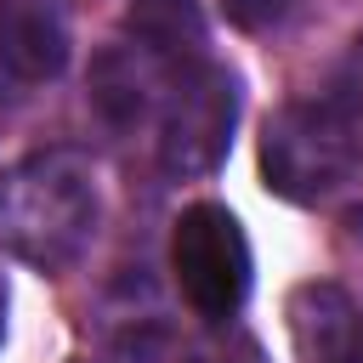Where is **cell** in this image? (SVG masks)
Returning a JSON list of instances; mask_svg holds the SVG:
<instances>
[{"mask_svg": "<svg viewBox=\"0 0 363 363\" xmlns=\"http://www.w3.org/2000/svg\"><path fill=\"white\" fill-rule=\"evenodd\" d=\"M357 363H363V357H357Z\"/></svg>", "mask_w": 363, "mask_h": 363, "instance_id": "cell-12", "label": "cell"}, {"mask_svg": "<svg viewBox=\"0 0 363 363\" xmlns=\"http://www.w3.org/2000/svg\"><path fill=\"white\" fill-rule=\"evenodd\" d=\"M221 11H227V23L233 28H272V23H284L289 11H295V0H221Z\"/></svg>", "mask_w": 363, "mask_h": 363, "instance_id": "cell-8", "label": "cell"}, {"mask_svg": "<svg viewBox=\"0 0 363 363\" xmlns=\"http://www.w3.org/2000/svg\"><path fill=\"white\" fill-rule=\"evenodd\" d=\"M17 91H23V85H17V74H11V68H6V57H0V102H11Z\"/></svg>", "mask_w": 363, "mask_h": 363, "instance_id": "cell-10", "label": "cell"}, {"mask_svg": "<svg viewBox=\"0 0 363 363\" xmlns=\"http://www.w3.org/2000/svg\"><path fill=\"white\" fill-rule=\"evenodd\" d=\"M193 363H267V357H261V346H255L250 335H227V346H210V352H199Z\"/></svg>", "mask_w": 363, "mask_h": 363, "instance_id": "cell-9", "label": "cell"}, {"mask_svg": "<svg viewBox=\"0 0 363 363\" xmlns=\"http://www.w3.org/2000/svg\"><path fill=\"white\" fill-rule=\"evenodd\" d=\"M170 272L204 323H227L250 295V238L227 204H187L170 233Z\"/></svg>", "mask_w": 363, "mask_h": 363, "instance_id": "cell-3", "label": "cell"}, {"mask_svg": "<svg viewBox=\"0 0 363 363\" xmlns=\"http://www.w3.org/2000/svg\"><path fill=\"white\" fill-rule=\"evenodd\" d=\"M96 233V176L79 153L51 147L0 176V238L17 261L62 272Z\"/></svg>", "mask_w": 363, "mask_h": 363, "instance_id": "cell-1", "label": "cell"}, {"mask_svg": "<svg viewBox=\"0 0 363 363\" xmlns=\"http://www.w3.org/2000/svg\"><path fill=\"white\" fill-rule=\"evenodd\" d=\"M352 170V130L335 102H284L261 125V176L289 204L329 199Z\"/></svg>", "mask_w": 363, "mask_h": 363, "instance_id": "cell-2", "label": "cell"}, {"mask_svg": "<svg viewBox=\"0 0 363 363\" xmlns=\"http://www.w3.org/2000/svg\"><path fill=\"white\" fill-rule=\"evenodd\" d=\"M0 323H6V284H0Z\"/></svg>", "mask_w": 363, "mask_h": 363, "instance_id": "cell-11", "label": "cell"}, {"mask_svg": "<svg viewBox=\"0 0 363 363\" xmlns=\"http://www.w3.org/2000/svg\"><path fill=\"white\" fill-rule=\"evenodd\" d=\"M0 57L17 85L57 79L68 62V17L57 0H0Z\"/></svg>", "mask_w": 363, "mask_h": 363, "instance_id": "cell-6", "label": "cell"}, {"mask_svg": "<svg viewBox=\"0 0 363 363\" xmlns=\"http://www.w3.org/2000/svg\"><path fill=\"white\" fill-rule=\"evenodd\" d=\"M289 335L306 363H357L363 357V318L340 284H301L289 295Z\"/></svg>", "mask_w": 363, "mask_h": 363, "instance_id": "cell-5", "label": "cell"}, {"mask_svg": "<svg viewBox=\"0 0 363 363\" xmlns=\"http://www.w3.org/2000/svg\"><path fill=\"white\" fill-rule=\"evenodd\" d=\"M233 125H238V79L221 62L182 68L170 96H164V119H159L164 176H176V182L210 176L233 147Z\"/></svg>", "mask_w": 363, "mask_h": 363, "instance_id": "cell-4", "label": "cell"}, {"mask_svg": "<svg viewBox=\"0 0 363 363\" xmlns=\"http://www.w3.org/2000/svg\"><path fill=\"white\" fill-rule=\"evenodd\" d=\"M159 85V45L136 40V45H108L91 68V102L108 113V119H142L147 108V91Z\"/></svg>", "mask_w": 363, "mask_h": 363, "instance_id": "cell-7", "label": "cell"}]
</instances>
